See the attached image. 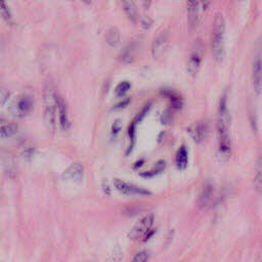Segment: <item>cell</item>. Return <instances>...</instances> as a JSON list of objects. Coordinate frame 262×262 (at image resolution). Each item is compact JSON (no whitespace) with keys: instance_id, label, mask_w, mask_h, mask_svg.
Here are the masks:
<instances>
[{"instance_id":"18","label":"cell","mask_w":262,"mask_h":262,"mask_svg":"<svg viewBox=\"0 0 262 262\" xmlns=\"http://www.w3.org/2000/svg\"><path fill=\"white\" fill-rule=\"evenodd\" d=\"M162 93L169 99L171 105L176 108V110H180L183 105V102H182V98L175 92L171 91L170 89H164L162 91Z\"/></svg>"},{"instance_id":"20","label":"cell","mask_w":262,"mask_h":262,"mask_svg":"<svg viewBox=\"0 0 262 262\" xmlns=\"http://www.w3.org/2000/svg\"><path fill=\"white\" fill-rule=\"evenodd\" d=\"M120 40H121V34L118 29L111 28L107 30L105 34V41L110 46L112 47L117 46L120 43Z\"/></svg>"},{"instance_id":"15","label":"cell","mask_w":262,"mask_h":262,"mask_svg":"<svg viewBox=\"0 0 262 262\" xmlns=\"http://www.w3.org/2000/svg\"><path fill=\"white\" fill-rule=\"evenodd\" d=\"M33 107V102L31 97L27 96V95H23L19 96L15 102L14 108H15V113L19 116V117H24L26 115H28L31 110Z\"/></svg>"},{"instance_id":"7","label":"cell","mask_w":262,"mask_h":262,"mask_svg":"<svg viewBox=\"0 0 262 262\" xmlns=\"http://www.w3.org/2000/svg\"><path fill=\"white\" fill-rule=\"evenodd\" d=\"M252 81L255 92L257 94H260L262 90V53L260 52L257 53L253 62Z\"/></svg>"},{"instance_id":"1","label":"cell","mask_w":262,"mask_h":262,"mask_svg":"<svg viewBox=\"0 0 262 262\" xmlns=\"http://www.w3.org/2000/svg\"><path fill=\"white\" fill-rule=\"evenodd\" d=\"M216 128L218 134L219 152L223 157H229L231 151L229 137V113L227 106V95L225 93L222 95L219 101Z\"/></svg>"},{"instance_id":"6","label":"cell","mask_w":262,"mask_h":262,"mask_svg":"<svg viewBox=\"0 0 262 262\" xmlns=\"http://www.w3.org/2000/svg\"><path fill=\"white\" fill-rule=\"evenodd\" d=\"M114 185L120 192L127 194V195H143V196H145V195L150 194V192L148 190H146L145 188L125 182L121 179H115Z\"/></svg>"},{"instance_id":"14","label":"cell","mask_w":262,"mask_h":262,"mask_svg":"<svg viewBox=\"0 0 262 262\" xmlns=\"http://www.w3.org/2000/svg\"><path fill=\"white\" fill-rule=\"evenodd\" d=\"M213 192H214L213 184L211 182H206L198 199V205L200 208H205L212 202Z\"/></svg>"},{"instance_id":"4","label":"cell","mask_w":262,"mask_h":262,"mask_svg":"<svg viewBox=\"0 0 262 262\" xmlns=\"http://www.w3.org/2000/svg\"><path fill=\"white\" fill-rule=\"evenodd\" d=\"M155 217L152 214H148L141 218L131 229L130 236L132 239L147 241L155 232L154 229Z\"/></svg>"},{"instance_id":"13","label":"cell","mask_w":262,"mask_h":262,"mask_svg":"<svg viewBox=\"0 0 262 262\" xmlns=\"http://www.w3.org/2000/svg\"><path fill=\"white\" fill-rule=\"evenodd\" d=\"M63 178L73 182H81L84 178V168L80 163L71 165L63 173Z\"/></svg>"},{"instance_id":"21","label":"cell","mask_w":262,"mask_h":262,"mask_svg":"<svg viewBox=\"0 0 262 262\" xmlns=\"http://www.w3.org/2000/svg\"><path fill=\"white\" fill-rule=\"evenodd\" d=\"M0 16L6 23H11V20H12L11 11H10V8H9L6 0H0Z\"/></svg>"},{"instance_id":"5","label":"cell","mask_w":262,"mask_h":262,"mask_svg":"<svg viewBox=\"0 0 262 262\" xmlns=\"http://www.w3.org/2000/svg\"><path fill=\"white\" fill-rule=\"evenodd\" d=\"M203 54H204V47L202 42H199L198 44H195L194 48L192 49V52L187 61V71L190 75H195L199 72L202 64Z\"/></svg>"},{"instance_id":"29","label":"cell","mask_w":262,"mask_h":262,"mask_svg":"<svg viewBox=\"0 0 262 262\" xmlns=\"http://www.w3.org/2000/svg\"><path fill=\"white\" fill-rule=\"evenodd\" d=\"M201 2H202V5H203V7H204V9H206L209 5H210V2H211V0H201Z\"/></svg>"},{"instance_id":"30","label":"cell","mask_w":262,"mask_h":262,"mask_svg":"<svg viewBox=\"0 0 262 262\" xmlns=\"http://www.w3.org/2000/svg\"><path fill=\"white\" fill-rule=\"evenodd\" d=\"M86 4H90L91 3V0H83Z\"/></svg>"},{"instance_id":"3","label":"cell","mask_w":262,"mask_h":262,"mask_svg":"<svg viewBox=\"0 0 262 262\" xmlns=\"http://www.w3.org/2000/svg\"><path fill=\"white\" fill-rule=\"evenodd\" d=\"M224 33H225V20L222 14L217 13L213 20L212 26V38L211 48L214 59L217 62H221L224 58Z\"/></svg>"},{"instance_id":"28","label":"cell","mask_w":262,"mask_h":262,"mask_svg":"<svg viewBox=\"0 0 262 262\" xmlns=\"http://www.w3.org/2000/svg\"><path fill=\"white\" fill-rule=\"evenodd\" d=\"M119 130H120V126H119L117 123H115V124L113 125V133H114V134H117V133L119 132Z\"/></svg>"},{"instance_id":"12","label":"cell","mask_w":262,"mask_h":262,"mask_svg":"<svg viewBox=\"0 0 262 262\" xmlns=\"http://www.w3.org/2000/svg\"><path fill=\"white\" fill-rule=\"evenodd\" d=\"M57 116L59 121V126L63 131H68L70 129V120L68 115V107L62 99V97L57 96Z\"/></svg>"},{"instance_id":"26","label":"cell","mask_w":262,"mask_h":262,"mask_svg":"<svg viewBox=\"0 0 262 262\" xmlns=\"http://www.w3.org/2000/svg\"><path fill=\"white\" fill-rule=\"evenodd\" d=\"M151 25H152V20H151L149 17L144 16V17L142 18V20H141V26H142L143 29H148Z\"/></svg>"},{"instance_id":"19","label":"cell","mask_w":262,"mask_h":262,"mask_svg":"<svg viewBox=\"0 0 262 262\" xmlns=\"http://www.w3.org/2000/svg\"><path fill=\"white\" fill-rule=\"evenodd\" d=\"M18 131V126L14 123L0 124V138H8L15 135Z\"/></svg>"},{"instance_id":"33","label":"cell","mask_w":262,"mask_h":262,"mask_svg":"<svg viewBox=\"0 0 262 262\" xmlns=\"http://www.w3.org/2000/svg\"><path fill=\"white\" fill-rule=\"evenodd\" d=\"M261 190H262V189H261Z\"/></svg>"},{"instance_id":"22","label":"cell","mask_w":262,"mask_h":262,"mask_svg":"<svg viewBox=\"0 0 262 262\" xmlns=\"http://www.w3.org/2000/svg\"><path fill=\"white\" fill-rule=\"evenodd\" d=\"M254 183L258 189L260 190L262 189V157L259 159L257 164V171H256Z\"/></svg>"},{"instance_id":"31","label":"cell","mask_w":262,"mask_h":262,"mask_svg":"<svg viewBox=\"0 0 262 262\" xmlns=\"http://www.w3.org/2000/svg\"><path fill=\"white\" fill-rule=\"evenodd\" d=\"M3 121H4V120H3V118L0 116V124H1V123H3Z\"/></svg>"},{"instance_id":"32","label":"cell","mask_w":262,"mask_h":262,"mask_svg":"<svg viewBox=\"0 0 262 262\" xmlns=\"http://www.w3.org/2000/svg\"><path fill=\"white\" fill-rule=\"evenodd\" d=\"M261 255H262V252H261ZM261 260H262V258H261Z\"/></svg>"},{"instance_id":"17","label":"cell","mask_w":262,"mask_h":262,"mask_svg":"<svg viewBox=\"0 0 262 262\" xmlns=\"http://www.w3.org/2000/svg\"><path fill=\"white\" fill-rule=\"evenodd\" d=\"M188 163V151L185 145H181L175 155V165L179 170L186 168Z\"/></svg>"},{"instance_id":"23","label":"cell","mask_w":262,"mask_h":262,"mask_svg":"<svg viewBox=\"0 0 262 262\" xmlns=\"http://www.w3.org/2000/svg\"><path fill=\"white\" fill-rule=\"evenodd\" d=\"M164 168H165V163H164V161H160V162L157 163V165L155 166V168H154L152 170L146 171V172L142 173L141 175L144 176V177H151V176H155V175L161 173V172L164 170Z\"/></svg>"},{"instance_id":"25","label":"cell","mask_w":262,"mask_h":262,"mask_svg":"<svg viewBox=\"0 0 262 262\" xmlns=\"http://www.w3.org/2000/svg\"><path fill=\"white\" fill-rule=\"evenodd\" d=\"M148 260V254L146 251H139L134 254L132 261L133 262H145Z\"/></svg>"},{"instance_id":"2","label":"cell","mask_w":262,"mask_h":262,"mask_svg":"<svg viewBox=\"0 0 262 262\" xmlns=\"http://www.w3.org/2000/svg\"><path fill=\"white\" fill-rule=\"evenodd\" d=\"M57 94L55 92L54 84L51 81L46 82L43 92L44 119L48 129L54 130L57 116Z\"/></svg>"},{"instance_id":"8","label":"cell","mask_w":262,"mask_h":262,"mask_svg":"<svg viewBox=\"0 0 262 262\" xmlns=\"http://www.w3.org/2000/svg\"><path fill=\"white\" fill-rule=\"evenodd\" d=\"M187 132L189 134V136L196 142V143H201L205 140V138L207 137L208 134V125L205 121H198L193 124H191L188 129Z\"/></svg>"},{"instance_id":"27","label":"cell","mask_w":262,"mask_h":262,"mask_svg":"<svg viewBox=\"0 0 262 262\" xmlns=\"http://www.w3.org/2000/svg\"><path fill=\"white\" fill-rule=\"evenodd\" d=\"M8 92L5 89L0 88V104H3L8 98Z\"/></svg>"},{"instance_id":"11","label":"cell","mask_w":262,"mask_h":262,"mask_svg":"<svg viewBox=\"0 0 262 262\" xmlns=\"http://www.w3.org/2000/svg\"><path fill=\"white\" fill-rule=\"evenodd\" d=\"M200 20V0H187V21L190 29H195Z\"/></svg>"},{"instance_id":"10","label":"cell","mask_w":262,"mask_h":262,"mask_svg":"<svg viewBox=\"0 0 262 262\" xmlns=\"http://www.w3.org/2000/svg\"><path fill=\"white\" fill-rule=\"evenodd\" d=\"M139 50V44L137 41H133L130 44H128L120 53L119 59L124 64H130L132 63L137 56Z\"/></svg>"},{"instance_id":"24","label":"cell","mask_w":262,"mask_h":262,"mask_svg":"<svg viewBox=\"0 0 262 262\" xmlns=\"http://www.w3.org/2000/svg\"><path fill=\"white\" fill-rule=\"evenodd\" d=\"M131 88V84L128 81H122L121 83H119L116 87V94L118 96H123L125 93H127L129 91V89Z\"/></svg>"},{"instance_id":"9","label":"cell","mask_w":262,"mask_h":262,"mask_svg":"<svg viewBox=\"0 0 262 262\" xmlns=\"http://www.w3.org/2000/svg\"><path fill=\"white\" fill-rule=\"evenodd\" d=\"M168 46V37L165 32L160 33L154 40L152 45H151V55L156 58L159 59L161 58L164 53L166 52Z\"/></svg>"},{"instance_id":"16","label":"cell","mask_w":262,"mask_h":262,"mask_svg":"<svg viewBox=\"0 0 262 262\" xmlns=\"http://www.w3.org/2000/svg\"><path fill=\"white\" fill-rule=\"evenodd\" d=\"M122 7L124 9L125 14L132 23H136L138 19L137 7L135 4V0H121Z\"/></svg>"}]
</instances>
